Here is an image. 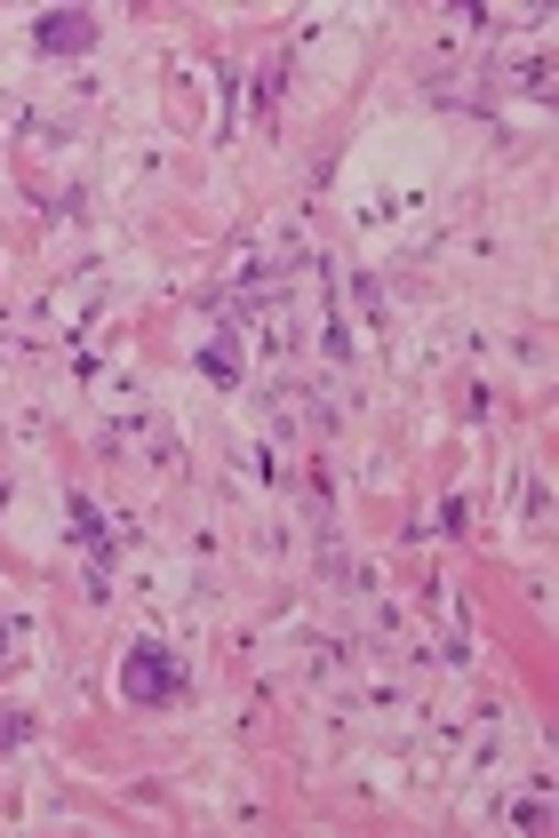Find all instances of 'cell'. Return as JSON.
<instances>
[{"mask_svg":"<svg viewBox=\"0 0 559 838\" xmlns=\"http://www.w3.org/2000/svg\"><path fill=\"white\" fill-rule=\"evenodd\" d=\"M120 687H129L136 703H176V695H184V671H176V655H161V647H129Z\"/></svg>","mask_w":559,"mask_h":838,"instance_id":"1","label":"cell"},{"mask_svg":"<svg viewBox=\"0 0 559 838\" xmlns=\"http://www.w3.org/2000/svg\"><path fill=\"white\" fill-rule=\"evenodd\" d=\"M88 33H97V24H88L80 9H73V16H41V48H56V56H73V48H88Z\"/></svg>","mask_w":559,"mask_h":838,"instance_id":"2","label":"cell"}]
</instances>
